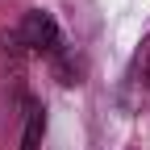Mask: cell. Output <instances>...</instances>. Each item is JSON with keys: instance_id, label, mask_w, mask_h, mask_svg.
<instances>
[{"instance_id": "obj_1", "label": "cell", "mask_w": 150, "mask_h": 150, "mask_svg": "<svg viewBox=\"0 0 150 150\" xmlns=\"http://www.w3.org/2000/svg\"><path fill=\"white\" fill-rule=\"evenodd\" d=\"M25 59H29V50L17 38V25L0 29V117L25 108V100H29V92H25Z\"/></svg>"}, {"instance_id": "obj_2", "label": "cell", "mask_w": 150, "mask_h": 150, "mask_svg": "<svg viewBox=\"0 0 150 150\" xmlns=\"http://www.w3.org/2000/svg\"><path fill=\"white\" fill-rule=\"evenodd\" d=\"M17 38L21 46L38 59H59L67 54V38H63V25L54 21L50 8H25V17L17 21Z\"/></svg>"}, {"instance_id": "obj_3", "label": "cell", "mask_w": 150, "mask_h": 150, "mask_svg": "<svg viewBox=\"0 0 150 150\" xmlns=\"http://www.w3.org/2000/svg\"><path fill=\"white\" fill-rule=\"evenodd\" d=\"M25 129H21V142H17V150H42V138H46V104L42 100H25Z\"/></svg>"}, {"instance_id": "obj_4", "label": "cell", "mask_w": 150, "mask_h": 150, "mask_svg": "<svg viewBox=\"0 0 150 150\" xmlns=\"http://www.w3.org/2000/svg\"><path fill=\"white\" fill-rule=\"evenodd\" d=\"M129 83L138 92H150V33L142 38V46L134 54V63H129Z\"/></svg>"}, {"instance_id": "obj_5", "label": "cell", "mask_w": 150, "mask_h": 150, "mask_svg": "<svg viewBox=\"0 0 150 150\" xmlns=\"http://www.w3.org/2000/svg\"><path fill=\"white\" fill-rule=\"evenodd\" d=\"M129 150H142V146H129Z\"/></svg>"}]
</instances>
